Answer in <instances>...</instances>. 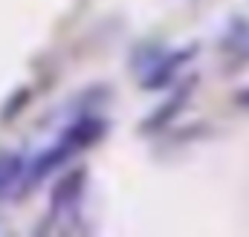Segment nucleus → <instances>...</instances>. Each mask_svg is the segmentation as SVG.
I'll return each instance as SVG.
<instances>
[{"label": "nucleus", "mask_w": 249, "mask_h": 237, "mask_svg": "<svg viewBox=\"0 0 249 237\" xmlns=\"http://www.w3.org/2000/svg\"><path fill=\"white\" fill-rule=\"evenodd\" d=\"M105 130H107V121H105V118L87 113V116L72 118V121L64 127V133L58 136V142L67 145L72 153H81V151H87L90 145H96V142L105 136Z\"/></svg>", "instance_id": "nucleus-1"}, {"label": "nucleus", "mask_w": 249, "mask_h": 237, "mask_svg": "<svg viewBox=\"0 0 249 237\" xmlns=\"http://www.w3.org/2000/svg\"><path fill=\"white\" fill-rule=\"evenodd\" d=\"M191 58V52H177L174 58L171 55H160L157 61H151V67L145 69V75H142V87H151V90H160V87H165V84H171V78L177 75V69Z\"/></svg>", "instance_id": "nucleus-2"}, {"label": "nucleus", "mask_w": 249, "mask_h": 237, "mask_svg": "<svg viewBox=\"0 0 249 237\" xmlns=\"http://www.w3.org/2000/svg\"><path fill=\"white\" fill-rule=\"evenodd\" d=\"M26 171V159L18 151H0V200L9 197L15 188H20Z\"/></svg>", "instance_id": "nucleus-3"}, {"label": "nucleus", "mask_w": 249, "mask_h": 237, "mask_svg": "<svg viewBox=\"0 0 249 237\" xmlns=\"http://www.w3.org/2000/svg\"><path fill=\"white\" fill-rule=\"evenodd\" d=\"M223 52L229 58L247 61L249 58V23L247 20H235L226 35H223Z\"/></svg>", "instance_id": "nucleus-4"}, {"label": "nucleus", "mask_w": 249, "mask_h": 237, "mask_svg": "<svg viewBox=\"0 0 249 237\" xmlns=\"http://www.w3.org/2000/svg\"><path fill=\"white\" fill-rule=\"evenodd\" d=\"M78 188H81V174H72V177L61 179L58 188H55V194H53V208L64 205V203H72L78 197Z\"/></svg>", "instance_id": "nucleus-5"}]
</instances>
